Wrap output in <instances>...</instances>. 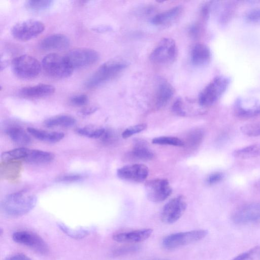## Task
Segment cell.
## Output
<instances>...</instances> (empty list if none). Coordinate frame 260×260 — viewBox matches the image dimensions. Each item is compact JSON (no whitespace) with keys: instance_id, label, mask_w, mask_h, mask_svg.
Listing matches in <instances>:
<instances>
[{"instance_id":"obj_1","label":"cell","mask_w":260,"mask_h":260,"mask_svg":"<svg viewBox=\"0 0 260 260\" xmlns=\"http://www.w3.org/2000/svg\"><path fill=\"white\" fill-rule=\"evenodd\" d=\"M37 202L35 195L22 190L7 195L2 202L1 208L9 216L19 217L30 212Z\"/></svg>"},{"instance_id":"obj_2","label":"cell","mask_w":260,"mask_h":260,"mask_svg":"<svg viewBox=\"0 0 260 260\" xmlns=\"http://www.w3.org/2000/svg\"><path fill=\"white\" fill-rule=\"evenodd\" d=\"M127 64L122 61H111L101 65L88 79L85 86L89 88L97 87L116 76Z\"/></svg>"},{"instance_id":"obj_3","label":"cell","mask_w":260,"mask_h":260,"mask_svg":"<svg viewBox=\"0 0 260 260\" xmlns=\"http://www.w3.org/2000/svg\"><path fill=\"white\" fill-rule=\"evenodd\" d=\"M42 66L49 75L57 78L70 77L74 70L65 56L56 53L49 54L44 56Z\"/></svg>"},{"instance_id":"obj_4","label":"cell","mask_w":260,"mask_h":260,"mask_svg":"<svg viewBox=\"0 0 260 260\" xmlns=\"http://www.w3.org/2000/svg\"><path fill=\"white\" fill-rule=\"evenodd\" d=\"M230 82V79L226 77L220 76L215 77L200 92L199 104L203 107L213 105L226 90Z\"/></svg>"},{"instance_id":"obj_5","label":"cell","mask_w":260,"mask_h":260,"mask_svg":"<svg viewBox=\"0 0 260 260\" xmlns=\"http://www.w3.org/2000/svg\"><path fill=\"white\" fill-rule=\"evenodd\" d=\"M41 66L36 58L28 55L17 56L12 62V68L14 74L24 79L37 77L41 72Z\"/></svg>"},{"instance_id":"obj_6","label":"cell","mask_w":260,"mask_h":260,"mask_svg":"<svg viewBox=\"0 0 260 260\" xmlns=\"http://www.w3.org/2000/svg\"><path fill=\"white\" fill-rule=\"evenodd\" d=\"M208 231L205 230H193L169 235L162 240L163 247L173 249L198 241L204 238Z\"/></svg>"},{"instance_id":"obj_7","label":"cell","mask_w":260,"mask_h":260,"mask_svg":"<svg viewBox=\"0 0 260 260\" xmlns=\"http://www.w3.org/2000/svg\"><path fill=\"white\" fill-rule=\"evenodd\" d=\"M177 47L175 41L170 38L161 40L150 55V59L161 64L172 63L176 59Z\"/></svg>"},{"instance_id":"obj_8","label":"cell","mask_w":260,"mask_h":260,"mask_svg":"<svg viewBox=\"0 0 260 260\" xmlns=\"http://www.w3.org/2000/svg\"><path fill=\"white\" fill-rule=\"evenodd\" d=\"M45 29L44 24L38 20L28 19L19 22L12 28L13 36L19 40L27 41L40 35Z\"/></svg>"},{"instance_id":"obj_9","label":"cell","mask_w":260,"mask_h":260,"mask_svg":"<svg viewBox=\"0 0 260 260\" xmlns=\"http://www.w3.org/2000/svg\"><path fill=\"white\" fill-rule=\"evenodd\" d=\"M64 56L73 70L93 64L99 58V55L96 51L88 48L73 49Z\"/></svg>"},{"instance_id":"obj_10","label":"cell","mask_w":260,"mask_h":260,"mask_svg":"<svg viewBox=\"0 0 260 260\" xmlns=\"http://www.w3.org/2000/svg\"><path fill=\"white\" fill-rule=\"evenodd\" d=\"M13 240L18 244L27 246L42 254L48 252V246L43 239L35 233L28 231H19L12 235Z\"/></svg>"},{"instance_id":"obj_11","label":"cell","mask_w":260,"mask_h":260,"mask_svg":"<svg viewBox=\"0 0 260 260\" xmlns=\"http://www.w3.org/2000/svg\"><path fill=\"white\" fill-rule=\"evenodd\" d=\"M145 188L148 199L153 202L165 200L172 192L169 182L166 179L149 180L145 183Z\"/></svg>"},{"instance_id":"obj_12","label":"cell","mask_w":260,"mask_h":260,"mask_svg":"<svg viewBox=\"0 0 260 260\" xmlns=\"http://www.w3.org/2000/svg\"><path fill=\"white\" fill-rule=\"evenodd\" d=\"M187 207L184 197L179 196L169 201L164 207L161 219L165 223L172 224L177 221L183 214Z\"/></svg>"},{"instance_id":"obj_13","label":"cell","mask_w":260,"mask_h":260,"mask_svg":"<svg viewBox=\"0 0 260 260\" xmlns=\"http://www.w3.org/2000/svg\"><path fill=\"white\" fill-rule=\"evenodd\" d=\"M232 220L236 224H245L260 220V203L245 204L233 213Z\"/></svg>"},{"instance_id":"obj_14","label":"cell","mask_w":260,"mask_h":260,"mask_svg":"<svg viewBox=\"0 0 260 260\" xmlns=\"http://www.w3.org/2000/svg\"><path fill=\"white\" fill-rule=\"evenodd\" d=\"M148 174V167L140 164L125 166L117 171V175L121 179L137 183L144 181Z\"/></svg>"},{"instance_id":"obj_15","label":"cell","mask_w":260,"mask_h":260,"mask_svg":"<svg viewBox=\"0 0 260 260\" xmlns=\"http://www.w3.org/2000/svg\"><path fill=\"white\" fill-rule=\"evenodd\" d=\"M237 114L242 117H251L260 114V97L246 96L238 100L236 105Z\"/></svg>"},{"instance_id":"obj_16","label":"cell","mask_w":260,"mask_h":260,"mask_svg":"<svg viewBox=\"0 0 260 260\" xmlns=\"http://www.w3.org/2000/svg\"><path fill=\"white\" fill-rule=\"evenodd\" d=\"M153 230L145 229L135 230L130 232L117 233L113 235V240L121 243H139L148 239L152 234Z\"/></svg>"},{"instance_id":"obj_17","label":"cell","mask_w":260,"mask_h":260,"mask_svg":"<svg viewBox=\"0 0 260 260\" xmlns=\"http://www.w3.org/2000/svg\"><path fill=\"white\" fill-rule=\"evenodd\" d=\"M70 45V40L66 36L55 34L44 38L40 42V47L45 50H62Z\"/></svg>"},{"instance_id":"obj_18","label":"cell","mask_w":260,"mask_h":260,"mask_svg":"<svg viewBox=\"0 0 260 260\" xmlns=\"http://www.w3.org/2000/svg\"><path fill=\"white\" fill-rule=\"evenodd\" d=\"M55 90V87L48 84H39L21 89L20 94L28 98L45 97L52 94Z\"/></svg>"},{"instance_id":"obj_19","label":"cell","mask_w":260,"mask_h":260,"mask_svg":"<svg viewBox=\"0 0 260 260\" xmlns=\"http://www.w3.org/2000/svg\"><path fill=\"white\" fill-rule=\"evenodd\" d=\"M211 57L209 48L204 44H196L192 48L190 58L191 62L195 66H201L207 64Z\"/></svg>"},{"instance_id":"obj_20","label":"cell","mask_w":260,"mask_h":260,"mask_svg":"<svg viewBox=\"0 0 260 260\" xmlns=\"http://www.w3.org/2000/svg\"><path fill=\"white\" fill-rule=\"evenodd\" d=\"M174 94V90L171 86L167 81H161L158 84L156 90L155 105L158 108L165 106Z\"/></svg>"},{"instance_id":"obj_21","label":"cell","mask_w":260,"mask_h":260,"mask_svg":"<svg viewBox=\"0 0 260 260\" xmlns=\"http://www.w3.org/2000/svg\"><path fill=\"white\" fill-rule=\"evenodd\" d=\"M54 157V154L49 152L28 149L23 160L29 164H43L51 161Z\"/></svg>"},{"instance_id":"obj_22","label":"cell","mask_w":260,"mask_h":260,"mask_svg":"<svg viewBox=\"0 0 260 260\" xmlns=\"http://www.w3.org/2000/svg\"><path fill=\"white\" fill-rule=\"evenodd\" d=\"M28 133L36 139L49 143H55L62 140L64 134L57 132H48L33 127H28Z\"/></svg>"},{"instance_id":"obj_23","label":"cell","mask_w":260,"mask_h":260,"mask_svg":"<svg viewBox=\"0 0 260 260\" xmlns=\"http://www.w3.org/2000/svg\"><path fill=\"white\" fill-rule=\"evenodd\" d=\"M181 11L182 7L180 6H176L156 15L151 19V22L157 26L164 25L175 20Z\"/></svg>"},{"instance_id":"obj_24","label":"cell","mask_w":260,"mask_h":260,"mask_svg":"<svg viewBox=\"0 0 260 260\" xmlns=\"http://www.w3.org/2000/svg\"><path fill=\"white\" fill-rule=\"evenodd\" d=\"M6 133L11 140L18 145H28L31 143L29 135L20 127H9L7 129Z\"/></svg>"},{"instance_id":"obj_25","label":"cell","mask_w":260,"mask_h":260,"mask_svg":"<svg viewBox=\"0 0 260 260\" xmlns=\"http://www.w3.org/2000/svg\"><path fill=\"white\" fill-rule=\"evenodd\" d=\"M75 123L76 119L73 117L63 114L56 115L47 119L44 124L48 127H68L73 126Z\"/></svg>"},{"instance_id":"obj_26","label":"cell","mask_w":260,"mask_h":260,"mask_svg":"<svg viewBox=\"0 0 260 260\" xmlns=\"http://www.w3.org/2000/svg\"><path fill=\"white\" fill-rule=\"evenodd\" d=\"M58 228L68 236L75 239H83L90 234L92 230L88 228H78L73 229L62 222L57 223Z\"/></svg>"},{"instance_id":"obj_27","label":"cell","mask_w":260,"mask_h":260,"mask_svg":"<svg viewBox=\"0 0 260 260\" xmlns=\"http://www.w3.org/2000/svg\"><path fill=\"white\" fill-rule=\"evenodd\" d=\"M234 157L242 159L255 158L260 156V144H254L234 150Z\"/></svg>"},{"instance_id":"obj_28","label":"cell","mask_w":260,"mask_h":260,"mask_svg":"<svg viewBox=\"0 0 260 260\" xmlns=\"http://www.w3.org/2000/svg\"><path fill=\"white\" fill-rule=\"evenodd\" d=\"M129 157L135 160H149L153 158V152L146 146L139 144L131 150Z\"/></svg>"},{"instance_id":"obj_29","label":"cell","mask_w":260,"mask_h":260,"mask_svg":"<svg viewBox=\"0 0 260 260\" xmlns=\"http://www.w3.org/2000/svg\"><path fill=\"white\" fill-rule=\"evenodd\" d=\"M28 149L21 147L4 152L2 154L1 159L5 162H11L13 160H23L27 154Z\"/></svg>"},{"instance_id":"obj_30","label":"cell","mask_w":260,"mask_h":260,"mask_svg":"<svg viewBox=\"0 0 260 260\" xmlns=\"http://www.w3.org/2000/svg\"><path fill=\"white\" fill-rule=\"evenodd\" d=\"M105 129L103 128H95L87 126L78 128L76 132L82 136L90 138H101L105 132Z\"/></svg>"},{"instance_id":"obj_31","label":"cell","mask_w":260,"mask_h":260,"mask_svg":"<svg viewBox=\"0 0 260 260\" xmlns=\"http://www.w3.org/2000/svg\"><path fill=\"white\" fill-rule=\"evenodd\" d=\"M240 131L248 137L260 136V121L247 123L240 127Z\"/></svg>"},{"instance_id":"obj_32","label":"cell","mask_w":260,"mask_h":260,"mask_svg":"<svg viewBox=\"0 0 260 260\" xmlns=\"http://www.w3.org/2000/svg\"><path fill=\"white\" fill-rule=\"evenodd\" d=\"M152 142L158 145H169L175 146H183L184 142L180 139L174 137L162 136L154 138Z\"/></svg>"},{"instance_id":"obj_33","label":"cell","mask_w":260,"mask_h":260,"mask_svg":"<svg viewBox=\"0 0 260 260\" xmlns=\"http://www.w3.org/2000/svg\"><path fill=\"white\" fill-rule=\"evenodd\" d=\"M53 2L50 0L28 1L26 3V7L34 11H40L49 8Z\"/></svg>"},{"instance_id":"obj_34","label":"cell","mask_w":260,"mask_h":260,"mask_svg":"<svg viewBox=\"0 0 260 260\" xmlns=\"http://www.w3.org/2000/svg\"><path fill=\"white\" fill-rule=\"evenodd\" d=\"M147 127V125L144 123L139 124L127 127L122 134V137L124 139L128 138L134 134L139 133Z\"/></svg>"},{"instance_id":"obj_35","label":"cell","mask_w":260,"mask_h":260,"mask_svg":"<svg viewBox=\"0 0 260 260\" xmlns=\"http://www.w3.org/2000/svg\"><path fill=\"white\" fill-rule=\"evenodd\" d=\"M140 249L138 246H131L127 247H119L112 252L113 256H119L125 255L132 253L138 251Z\"/></svg>"},{"instance_id":"obj_36","label":"cell","mask_w":260,"mask_h":260,"mask_svg":"<svg viewBox=\"0 0 260 260\" xmlns=\"http://www.w3.org/2000/svg\"><path fill=\"white\" fill-rule=\"evenodd\" d=\"M88 101V98L85 94H80L74 95L70 99V103L72 105L81 107L85 105Z\"/></svg>"},{"instance_id":"obj_37","label":"cell","mask_w":260,"mask_h":260,"mask_svg":"<svg viewBox=\"0 0 260 260\" xmlns=\"http://www.w3.org/2000/svg\"><path fill=\"white\" fill-rule=\"evenodd\" d=\"M245 18L250 22H260V9H254L248 11L245 15Z\"/></svg>"},{"instance_id":"obj_38","label":"cell","mask_w":260,"mask_h":260,"mask_svg":"<svg viewBox=\"0 0 260 260\" xmlns=\"http://www.w3.org/2000/svg\"><path fill=\"white\" fill-rule=\"evenodd\" d=\"M172 109L174 113L179 116H183L186 114L183 110V101L180 98H178L175 101L172 105Z\"/></svg>"},{"instance_id":"obj_39","label":"cell","mask_w":260,"mask_h":260,"mask_svg":"<svg viewBox=\"0 0 260 260\" xmlns=\"http://www.w3.org/2000/svg\"><path fill=\"white\" fill-rule=\"evenodd\" d=\"M223 178V174L220 172H215L210 174L206 179L207 184L211 185L216 184Z\"/></svg>"},{"instance_id":"obj_40","label":"cell","mask_w":260,"mask_h":260,"mask_svg":"<svg viewBox=\"0 0 260 260\" xmlns=\"http://www.w3.org/2000/svg\"><path fill=\"white\" fill-rule=\"evenodd\" d=\"M257 248V247H255L247 251L244 252L234 257L232 260H250Z\"/></svg>"},{"instance_id":"obj_41","label":"cell","mask_w":260,"mask_h":260,"mask_svg":"<svg viewBox=\"0 0 260 260\" xmlns=\"http://www.w3.org/2000/svg\"><path fill=\"white\" fill-rule=\"evenodd\" d=\"M82 177L81 175L77 174H70L59 177L57 179V181L59 182H69L77 181L82 179Z\"/></svg>"},{"instance_id":"obj_42","label":"cell","mask_w":260,"mask_h":260,"mask_svg":"<svg viewBox=\"0 0 260 260\" xmlns=\"http://www.w3.org/2000/svg\"><path fill=\"white\" fill-rule=\"evenodd\" d=\"M5 260H32L23 253H15L7 256Z\"/></svg>"},{"instance_id":"obj_43","label":"cell","mask_w":260,"mask_h":260,"mask_svg":"<svg viewBox=\"0 0 260 260\" xmlns=\"http://www.w3.org/2000/svg\"><path fill=\"white\" fill-rule=\"evenodd\" d=\"M101 139L105 143H110L114 139V135L111 131L106 130Z\"/></svg>"},{"instance_id":"obj_44","label":"cell","mask_w":260,"mask_h":260,"mask_svg":"<svg viewBox=\"0 0 260 260\" xmlns=\"http://www.w3.org/2000/svg\"><path fill=\"white\" fill-rule=\"evenodd\" d=\"M96 110L95 108H90L83 110L81 113L83 115H89L94 112Z\"/></svg>"},{"instance_id":"obj_45","label":"cell","mask_w":260,"mask_h":260,"mask_svg":"<svg viewBox=\"0 0 260 260\" xmlns=\"http://www.w3.org/2000/svg\"><path fill=\"white\" fill-rule=\"evenodd\" d=\"M190 33L196 36L199 32V28L196 25H193L190 28Z\"/></svg>"},{"instance_id":"obj_46","label":"cell","mask_w":260,"mask_h":260,"mask_svg":"<svg viewBox=\"0 0 260 260\" xmlns=\"http://www.w3.org/2000/svg\"><path fill=\"white\" fill-rule=\"evenodd\" d=\"M152 260H167L165 259H152Z\"/></svg>"}]
</instances>
